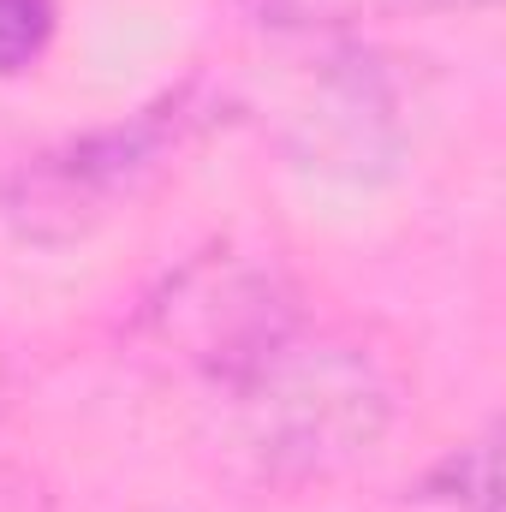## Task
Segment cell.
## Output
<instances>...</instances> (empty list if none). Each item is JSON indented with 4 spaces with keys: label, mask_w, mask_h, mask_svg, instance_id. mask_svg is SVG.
<instances>
[{
    "label": "cell",
    "mask_w": 506,
    "mask_h": 512,
    "mask_svg": "<svg viewBox=\"0 0 506 512\" xmlns=\"http://www.w3.org/2000/svg\"><path fill=\"white\" fill-rule=\"evenodd\" d=\"M161 352L203 370L215 387L239 382L256 358H268L286 334H298V298L274 262L239 251L191 256L143 310Z\"/></svg>",
    "instance_id": "cell-3"
},
{
    "label": "cell",
    "mask_w": 506,
    "mask_h": 512,
    "mask_svg": "<svg viewBox=\"0 0 506 512\" xmlns=\"http://www.w3.org/2000/svg\"><path fill=\"white\" fill-rule=\"evenodd\" d=\"M221 393L233 399L245 453L268 477L292 483L346 471L393 423V382L376 358L346 340H310L304 328Z\"/></svg>",
    "instance_id": "cell-2"
},
{
    "label": "cell",
    "mask_w": 506,
    "mask_h": 512,
    "mask_svg": "<svg viewBox=\"0 0 506 512\" xmlns=\"http://www.w3.org/2000/svg\"><path fill=\"white\" fill-rule=\"evenodd\" d=\"M429 12H477V6H495V0H417Z\"/></svg>",
    "instance_id": "cell-6"
},
{
    "label": "cell",
    "mask_w": 506,
    "mask_h": 512,
    "mask_svg": "<svg viewBox=\"0 0 506 512\" xmlns=\"http://www.w3.org/2000/svg\"><path fill=\"white\" fill-rule=\"evenodd\" d=\"M54 24H60L54 0H0V78L30 72L48 54Z\"/></svg>",
    "instance_id": "cell-5"
},
{
    "label": "cell",
    "mask_w": 506,
    "mask_h": 512,
    "mask_svg": "<svg viewBox=\"0 0 506 512\" xmlns=\"http://www.w3.org/2000/svg\"><path fill=\"white\" fill-rule=\"evenodd\" d=\"M423 501H447V507H459V512H495V435L453 447L429 471Z\"/></svg>",
    "instance_id": "cell-4"
},
{
    "label": "cell",
    "mask_w": 506,
    "mask_h": 512,
    "mask_svg": "<svg viewBox=\"0 0 506 512\" xmlns=\"http://www.w3.org/2000/svg\"><path fill=\"white\" fill-rule=\"evenodd\" d=\"M221 96L209 84H179L114 126L48 143L0 167V221L30 245H72L131 209L155 179L203 137Z\"/></svg>",
    "instance_id": "cell-1"
}]
</instances>
